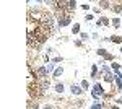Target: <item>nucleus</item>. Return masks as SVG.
Returning <instances> with one entry per match:
<instances>
[{
  "label": "nucleus",
  "mask_w": 122,
  "mask_h": 109,
  "mask_svg": "<svg viewBox=\"0 0 122 109\" xmlns=\"http://www.w3.org/2000/svg\"><path fill=\"white\" fill-rule=\"evenodd\" d=\"M72 23V15L70 13H67L64 18H60V20H57V25H59V28H64V26H68Z\"/></svg>",
  "instance_id": "nucleus-3"
},
{
  "label": "nucleus",
  "mask_w": 122,
  "mask_h": 109,
  "mask_svg": "<svg viewBox=\"0 0 122 109\" xmlns=\"http://www.w3.org/2000/svg\"><path fill=\"white\" fill-rule=\"evenodd\" d=\"M76 8V0H70V13Z\"/></svg>",
  "instance_id": "nucleus-21"
},
{
  "label": "nucleus",
  "mask_w": 122,
  "mask_h": 109,
  "mask_svg": "<svg viewBox=\"0 0 122 109\" xmlns=\"http://www.w3.org/2000/svg\"><path fill=\"white\" fill-rule=\"evenodd\" d=\"M111 26L119 28V26H122V21H121L119 18H112V20H111Z\"/></svg>",
  "instance_id": "nucleus-12"
},
{
  "label": "nucleus",
  "mask_w": 122,
  "mask_h": 109,
  "mask_svg": "<svg viewBox=\"0 0 122 109\" xmlns=\"http://www.w3.org/2000/svg\"><path fill=\"white\" fill-rule=\"evenodd\" d=\"M121 72H122V65H121Z\"/></svg>",
  "instance_id": "nucleus-30"
},
{
  "label": "nucleus",
  "mask_w": 122,
  "mask_h": 109,
  "mask_svg": "<svg viewBox=\"0 0 122 109\" xmlns=\"http://www.w3.org/2000/svg\"><path fill=\"white\" fill-rule=\"evenodd\" d=\"M81 88H83L85 91L90 90V83H88V80H83V82H81Z\"/></svg>",
  "instance_id": "nucleus-19"
},
{
  "label": "nucleus",
  "mask_w": 122,
  "mask_h": 109,
  "mask_svg": "<svg viewBox=\"0 0 122 109\" xmlns=\"http://www.w3.org/2000/svg\"><path fill=\"white\" fill-rule=\"evenodd\" d=\"M121 54H122V47H121Z\"/></svg>",
  "instance_id": "nucleus-31"
},
{
  "label": "nucleus",
  "mask_w": 122,
  "mask_h": 109,
  "mask_svg": "<svg viewBox=\"0 0 122 109\" xmlns=\"http://www.w3.org/2000/svg\"><path fill=\"white\" fill-rule=\"evenodd\" d=\"M111 10H112L114 13H122V3H119V2H114L112 3V7H111Z\"/></svg>",
  "instance_id": "nucleus-7"
},
{
  "label": "nucleus",
  "mask_w": 122,
  "mask_h": 109,
  "mask_svg": "<svg viewBox=\"0 0 122 109\" xmlns=\"http://www.w3.org/2000/svg\"><path fill=\"white\" fill-rule=\"evenodd\" d=\"M91 39H99V34H98V33H93V34H91Z\"/></svg>",
  "instance_id": "nucleus-28"
},
{
  "label": "nucleus",
  "mask_w": 122,
  "mask_h": 109,
  "mask_svg": "<svg viewBox=\"0 0 122 109\" xmlns=\"http://www.w3.org/2000/svg\"><path fill=\"white\" fill-rule=\"evenodd\" d=\"M91 78H94V80L99 78V68H98V65H96V64L91 67Z\"/></svg>",
  "instance_id": "nucleus-8"
},
{
  "label": "nucleus",
  "mask_w": 122,
  "mask_h": 109,
  "mask_svg": "<svg viewBox=\"0 0 122 109\" xmlns=\"http://www.w3.org/2000/svg\"><path fill=\"white\" fill-rule=\"evenodd\" d=\"M114 103H117V104H122V98H116Z\"/></svg>",
  "instance_id": "nucleus-29"
},
{
  "label": "nucleus",
  "mask_w": 122,
  "mask_h": 109,
  "mask_svg": "<svg viewBox=\"0 0 122 109\" xmlns=\"http://www.w3.org/2000/svg\"><path fill=\"white\" fill-rule=\"evenodd\" d=\"M114 83H116V88H117V91L122 90V82H121V78H116V82H114Z\"/></svg>",
  "instance_id": "nucleus-20"
},
{
  "label": "nucleus",
  "mask_w": 122,
  "mask_h": 109,
  "mask_svg": "<svg viewBox=\"0 0 122 109\" xmlns=\"http://www.w3.org/2000/svg\"><path fill=\"white\" fill-rule=\"evenodd\" d=\"M103 59H104V62H112V60L116 59V57H114V55L111 54V52H106V55H104Z\"/></svg>",
  "instance_id": "nucleus-14"
},
{
  "label": "nucleus",
  "mask_w": 122,
  "mask_h": 109,
  "mask_svg": "<svg viewBox=\"0 0 122 109\" xmlns=\"http://www.w3.org/2000/svg\"><path fill=\"white\" fill-rule=\"evenodd\" d=\"M70 93H72V94H75V96H81V94L85 93V90L81 88V85L78 86V85L73 83V85H70Z\"/></svg>",
  "instance_id": "nucleus-4"
},
{
  "label": "nucleus",
  "mask_w": 122,
  "mask_h": 109,
  "mask_svg": "<svg viewBox=\"0 0 122 109\" xmlns=\"http://www.w3.org/2000/svg\"><path fill=\"white\" fill-rule=\"evenodd\" d=\"M81 31H80V25L78 23H75L73 26H72V34H80Z\"/></svg>",
  "instance_id": "nucleus-15"
},
{
  "label": "nucleus",
  "mask_w": 122,
  "mask_h": 109,
  "mask_svg": "<svg viewBox=\"0 0 122 109\" xmlns=\"http://www.w3.org/2000/svg\"><path fill=\"white\" fill-rule=\"evenodd\" d=\"M81 8H83L85 11H86V10H88V11L91 10V8H90V5H88V3H83V5H81Z\"/></svg>",
  "instance_id": "nucleus-27"
},
{
  "label": "nucleus",
  "mask_w": 122,
  "mask_h": 109,
  "mask_svg": "<svg viewBox=\"0 0 122 109\" xmlns=\"http://www.w3.org/2000/svg\"><path fill=\"white\" fill-rule=\"evenodd\" d=\"M91 11H93L94 15H99V13H101V7H94V8L91 10Z\"/></svg>",
  "instance_id": "nucleus-23"
},
{
  "label": "nucleus",
  "mask_w": 122,
  "mask_h": 109,
  "mask_svg": "<svg viewBox=\"0 0 122 109\" xmlns=\"http://www.w3.org/2000/svg\"><path fill=\"white\" fill-rule=\"evenodd\" d=\"M121 65H122V64H114V60H112V64H111V68H112V72H117V70H121Z\"/></svg>",
  "instance_id": "nucleus-17"
},
{
  "label": "nucleus",
  "mask_w": 122,
  "mask_h": 109,
  "mask_svg": "<svg viewBox=\"0 0 122 109\" xmlns=\"http://www.w3.org/2000/svg\"><path fill=\"white\" fill-rule=\"evenodd\" d=\"M104 93H106V90H104V85H103V83H94V85H93V90H91V96H93V99H94V101L101 99Z\"/></svg>",
  "instance_id": "nucleus-1"
},
{
  "label": "nucleus",
  "mask_w": 122,
  "mask_h": 109,
  "mask_svg": "<svg viewBox=\"0 0 122 109\" xmlns=\"http://www.w3.org/2000/svg\"><path fill=\"white\" fill-rule=\"evenodd\" d=\"M106 52H107V51H106V49H103V47H99V49L96 51V54L99 55V57H104V55H106Z\"/></svg>",
  "instance_id": "nucleus-18"
},
{
  "label": "nucleus",
  "mask_w": 122,
  "mask_h": 109,
  "mask_svg": "<svg viewBox=\"0 0 122 109\" xmlns=\"http://www.w3.org/2000/svg\"><path fill=\"white\" fill-rule=\"evenodd\" d=\"M62 73H64V68H62V67H56V70L52 72V77H54V78H59Z\"/></svg>",
  "instance_id": "nucleus-9"
},
{
  "label": "nucleus",
  "mask_w": 122,
  "mask_h": 109,
  "mask_svg": "<svg viewBox=\"0 0 122 109\" xmlns=\"http://www.w3.org/2000/svg\"><path fill=\"white\" fill-rule=\"evenodd\" d=\"M52 62H54V64H59V62H62V57H60V55H57V57H54V59H52Z\"/></svg>",
  "instance_id": "nucleus-24"
},
{
  "label": "nucleus",
  "mask_w": 122,
  "mask_h": 109,
  "mask_svg": "<svg viewBox=\"0 0 122 109\" xmlns=\"http://www.w3.org/2000/svg\"><path fill=\"white\" fill-rule=\"evenodd\" d=\"M38 83H39V86H41L42 90H49V86H51V80H49V77H46V78H39Z\"/></svg>",
  "instance_id": "nucleus-5"
},
{
  "label": "nucleus",
  "mask_w": 122,
  "mask_h": 109,
  "mask_svg": "<svg viewBox=\"0 0 122 109\" xmlns=\"http://www.w3.org/2000/svg\"><path fill=\"white\" fill-rule=\"evenodd\" d=\"M46 67H47V72H49V73H52L54 70H56V65H54V62H47Z\"/></svg>",
  "instance_id": "nucleus-16"
},
{
  "label": "nucleus",
  "mask_w": 122,
  "mask_h": 109,
  "mask_svg": "<svg viewBox=\"0 0 122 109\" xmlns=\"http://www.w3.org/2000/svg\"><path fill=\"white\" fill-rule=\"evenodd\" d=\"M34 70H36L38 78H46V77H49V72H47V67H46V65H38Z\"/></svg>",
  "instance_id": "nucleus-2"
},
{
  "label": "nucleus",
  "mask_w": 122,
  "mask_h": 109,
  "mask_svg": "<svg viewBox=\"0 0 122 109\" xmlns=\"http://www.w3.org/2000/svg\"><path fill=\"white\" fill-rule=\"evenodd\" d=\"M96 26H111V20L107 18V16H101L96 21Z\"/></svg>",
  "instance_id": "nucleus-6"
},
{
  "label": "nucleus",
  "mask_w": 122,
  "mask_h": 109,
  "mask_svg": "<svg viewBox=\"0 0 122 109\" xmlns=\"http://www.w3.org/2000/svg\"><path fill=\"white\" fill-rule=\"evenodd\" d=\"M94 16H93V13H90V15H85V21H91Z\"/></svg>",
  "instance_id": "nucleus-25"
},
{
  "label": "nucleus",
  "mask_w": 122,
  "mask_h": 109,
  "mask_svg": "<svg viewBox=\"0 0 122 109\" xmlns=\"http://www.w3.org/2000/svg\"><path fill=\"white\" fill-rule=\"evenodd\" d=\"M111 42H114V44H122V36H119V34L111 36Z\"/></svg>",
  "instance_id": "nucleus-11"
},
{
  "label": "nucleus",
  "mask_w": 122,
  "mask_h": 109,
  "mask_svg": "<svg viewBox=\"0 0 122 109\" xmlns=\"http://www.w3.org/2000/svg\"><path fill=\"white\" fill-rule=\"evenodd\" d=\"M75 46L76 47H81V46H83V41H81V39H75Z\"/></svg>",
  "instance_id": "nucleus-26"
},
{
  "label": "nucleus",
  "mask_w": 122,
  "mask_h": 109,
  "mask_svg": "<svg viewBox=\"0 0 122 109\" xmlns=\"http://www.w3.org/2000/svg\"><path fill=\"white\" fill-rule=\"evenodd\" d=\"M80 39H81V41H88V39H90L88 33H80Z\"/></svg>",
  "instance_id": "nucleus-22"
},
{
  "label": "nucleus",
  "mask_w": 122,
  "mask_h": 109,
  "mask_svg": "<svg viewBox=\"0 0 122 109\" xmlns=\"http://www.w3.org/2000/svg\"><path fill=\"white\" fill-rule=\"evenodd\" d=\"M99 7H101V8H111L112 5H111L109 0H99Z\"/></svg>",
  "instance_id": "nucleus-10"
},
{
  "label": "nucleus",
  "mask_w": 122,
  "mask_h": 109,
  "mask_svg": "<svg viewBox=\"0 0 122 109\" xmlns=\"http://www.w3.org/2000/svg\"><path fill=\"white\" fill-rule=\"evenodd\" d=\"M65 91V85L64 83H57L56 85V93H64Z\"/></svg>",
  "instance_id": "nucleus-13"
}]
</instances>
